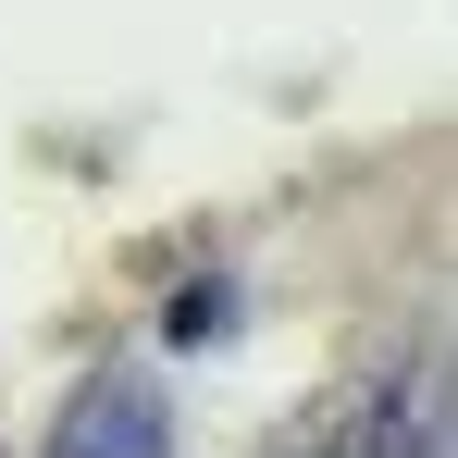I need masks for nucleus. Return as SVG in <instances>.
Listing matches in <instances>:
<instances>
[{
    "mask_svg": "<svg viewBox=\"0 0 458 458\" xmlns=\"http://www.w3.org/2000/svg\"><path fill=\"white\" fill-rule=\"evenodd\" d=\"M446 409H458V372L434 347H409V360H384V372L347 396L335 458H446Z\"/></svg>",
    "mask_w": 458,
    "mask_h": 458,
    "instance_id": "nucleus-1",
    "label": "nucleus"
},
{
    "mask_svg": "<svg viewBox=\"0 0 458 458\" xmlns=\"http://www.w3.org/2000/svg\"><path fill=\"white\" fill-rule=\"evenodd\" d=\"M50 458H174V409H161V384L137 360H112V372L75 384V409H63V434Z\"/></svg>",
    "mask_w": 458,
    "mask_h": 458,
    "instance_id": "nucleus-2",
    "label": "nucleus"
},
{
    "mask_svg": "<svg viewBox=\"0 0 458 458\" xmlns=\"http://www.w3.org/2000/svg\"><path fill=\"white\" fill-rule=\"evenodd\" d=\"M224 322H235V298H224V285H186V298H174V347H211Z\"/></svg>",
    "mask_w": 458,
    "mask_h": 458,
    "instance_id": "nucleus-3",
    "label": "nucleus"
}]
</instances>
